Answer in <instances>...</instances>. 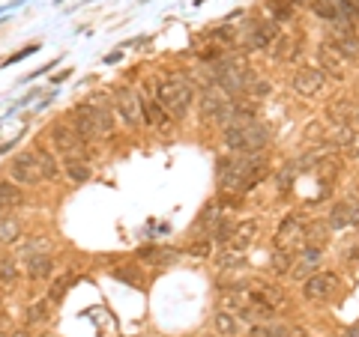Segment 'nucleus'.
Segmentation results:
<instances>
[{
    "instance_id": "f257e3e1",
    "label": "nucleus",
    "mask_w": 359,
    "mask_h": 337,
    "mask_svg": "<svg viewBox=\"0 0 359 337\" xmlns=\"http://www.w3.org/2000/svg\"><path fill=\"white\" fill-rule=\"evenodd\" d=\"M66 123L84 141H96V138L102 141V138H111L114 134V114H111V105L105 102V96H96L84 105H75Z\"/></svg>"
},
{
    "instance_id": "f03ea898",
    "label": "nucleus",
    "mask_w": 359,
    "mask_h": 337,
    "mask_svg": "<svg viewBox=\"0 0 359 337\" xmlns=\"http://www.w3.org/2000/svg\"><path fill=\"white\" fill-rule=\"evenodd\" d=\"M269 138H273L269 129L258 120L224 129V147L231 152H237V156H260V152L269 147Z\"/></svg>"
},
{
    "instance_id": "7ed1b4c3",
    "label": "nucleus",
    "mask_w": 359,
    "mask_h": 337,
    "mask_svg": "<svg viewBox=\"0 0 359 337\" xmlns=\"http://www.w3.org/2000/svg\"><path fill=\"white\" fill-rule=\"evenodd\" d=\"M156 99L168 111L171 120H183L188 108H192V87H188L186 78H165L156 87Z\"/></svg>"
},
{
    "instance_id": "20e7f679",
    "label": "nucleus",
    "mask_w": 359,
    "mask_h": 337,
    "mask_svg": "<svg viewBox=\"0 0 359 337\" xmlns=\"http://www.w3.org/2000/svg\"><path fill=\"white\" fill-rule=\"evenodd\" d=\"M114 105H117V111H120L123 125H129V129H141V125H147L141 93H135L132 87H117L114 90Z\"/></svg>"
},
{
    "instance_id": "39448f33",
    "label": "nucleus",
    "mask_w": 359,
    "mask_h": 337,
    "mask_svg": "<svg viewBox=\"0 0 359 337\" xmlns=\"http://www.w3.org/2000/svg\"><path fill=\"white\" fill-rule=\"evenodd\" d=\"M51 141H54V150L63 156V161H72V159H84V150H87V141L72 129L69 123H54L51 125Z\"/></svg>"
},
{
    "instance_id": "423d86ee",
    "label": "nucleus",
    "mask_w": 359,
    "mask_h": 337,
    "mask_svg": "<svg viewBox=\"0 0 359 337\" xmlns=\"http://www.w3.org/2000/svg\"><path fill=\"white\" fill-rule=\"evenodd\" d=\"M338 287H341L338 275H332V272H314L311 278H305L302 296L309 298V302H329V298L338 293Z\"/></svg>"
},
{
    "instance_id": "0eeeda50",
    "label": "nucleus",
    "mask_w": 359,
    "mask_h": 337,
    "mask_svg": "<svg viewBox=\"0 0 359 337\" xmlns=\"http://www.w3.org/2000/svg\"><path fill=\"white\" fill-rule=\"evenodd\" d=\"M305 233H309V224L302 221V215H287L275 233V242H278L275 248L293 251V245L296 248H305Z\"/></svg>"
},
{
    "instance_id": "6e6552de",
    "label": "nucleus",
    "mask_w": 359,
    "mask_h": 337,
    "mask_svg": "<svg viewBox=\"0 0 359 337\" xmlns=\"http://www.w3.org/2000/svg\"><path fill=\"white\" fill-rule=\"evenodd\" d=\"M9 179H12L15 185H36V182H42V170L36 165L33 152H21V156L12 159V165H9Z\"/></svg>"
},
{
    "instance_id": "1a4fd4ad",
    "label": "nucleus",
    "mask_w": 359,
    "mask_h": 337,
    "mask_svg": "<svg viewBox=\"0 0 359 337\" xmlns=\"http://www.w3.org/2000/svg\"><path fill=\"white\" fill-rule=\"evenodd\" d=\"M329 42L336 45V48L345 54V57L350 60H359V36L353 30V24H345V21H336L332 24V30H329Z\"/></svg>"
},
{
    "instance_id": "9d476101",
    "label": "nucleus",
    "mask_w": 359,
    "mask_h": 337,
    "mask_svg": "<svg viewBox=\"0 0 359 337\" xmlns=\"http://www.w3.org/2000/svg\"><path fill=\"white\" fill-rule=\"evenodd\" d=\"M275 39H278V24L275 21H255V24H249L242 45H246L249 51H264Z\"/></svg>"
},
{
    "instance_id": "9b49d317",
    "label": "nucleus",
    "mask_w": 359,
    "mask_h": 337,
    "mask_svg": "<svg viewBox=\"0 0 359 337\" xmlns=\"http://www.w3.org/2000/svg\"><path fill=\"white\" fill-rule=\"evenodd\" d=\"M323 81H327V75H323V69H314V66H302L293 72V90L305 99L318 96L323 90Z\"/></svg>"
},
{
    "instance_id": "f8f14e48",
    "label": "nucleus",
    "mask_w": 359,
    "mask_h": 337,
    "mask_svg": "<svg viewBox=\"0 0 359 337\" xmlns=\"http://www.w3.org/2000/svg\"><path fill=\"white\" fill-rule=\"evenodd\" d=\"M345 54H341L332 42H320L318 45V63L323 69V75H332V78H345Z\"/></svg>"
},
{
    "instance_id": "ddd939ff",
    "label": "nucleus",
    "mask_w": 359,
    "mask_h": 337,
    "mask_svg": "<svg viewBox=\"0 0 359 337\" xmlns=\"http://www.w3.org/2000/svg\"><path fill=\"white\" fill-rule=\"evenodd\" d=\"M323 260V248H311V245H305V248H300V257L293 260V278H311V272L318 269V263Z\"/></svg>"
},
{
    "instance_id": "4468645a",
    "label": "nucleus",
    "mask_w": 359,
    "mask_h": 337,
    "mask_svg": "<svg viewBox=\"0 0 359 337\" xmlns=\"http://www.w3.org/2000/svg\"><path fill=\"white\" fill-rule=\"evenodd\" d=\"M141 102H144V116H147V125H153V129H162L165 132L168 125H171V116L168 111L159 105V99H153L150 93H144L141 96Z\"/></svg>"
},
{
    "instance_id": "2eb2a0df",
    "label": "nucleus",
    "mask_w": 359,
    "mask_h": 337,
    "mask_svg": "<svg viewBox=\"0 0 359 337\" xmlns=\"http://www.w3.org/2000/svg\"><path fill=\"white\" fill-rule=\"evenodd\" d=\"M359 224V206L356 203H336L329 212V227L332 230H341V227H353Z\"/></svg>"
},
{
    "instance_id": "dca6fc26",
    "label": "nucleus",
    "mask_w": 359,
    "mask_h": 337,
    "mask_svg": "<svg viewBox=\"0 0 359 337\" xmlns=\"http://www.w3.org/2000/svg\"><path fill=\"white\" fill-rule=\"evenodd\" d=\"M255 236H258V221H240L237 227H233V236H231L228 248L237 251V254H242L251 242H255Z\"/></svg>"
},
{
    "instance_id": "f3484780",
    "label": "nucleus",
    "mask_w": 359,
    "mask_h": 337,
    "mask_svg": "<svg viewBox=\"0 0 359 337\" xmlns=\"http://www.w3.org/2000/svg\"><path fill=\"white\" fill-rule=\"evenodd\" d=\"M336 143H338L341 156L356 159V156H359V129H356V125H338Z\"/></svg>"
},
{
    "instance_id": "a211bd4d",
    "label": "nucleus",
    "mask_w": 359,
    "mask_h": 337,
    "mask_svg": "<svg viewBox=\"0 0 359 337\" xmlns=\"http://www.w3.org/2000/svg\"><path fill=\"white\" fill-rule=\"evenodd\" d=\"M21 200H24V194L12 179L0 182V215H12V209L21 206Z\"/></svg>"
},
{
    "instance_id": "6ab92c4d",
    "label": "nucleus",
    "mask_w": 359,
    "mask_h": 337,
    "mask_svg": "<svg viewBox=\"0 0 359 337\" xmlns=\"http://www.w3.org/2000/svg\"><path fill=\"white\" fill-rule=\"evenodd\" d=\"M33 156H36V165H39V170H42V179H57L60 176V165H57V159H54V152L48 147H36Z\"/></svg>"
},
{
    "instance_id": "aec40b11",
    "label": "nucleus",
    "mask_w": 359,
    "mask_h": 337,
    "mask_svg": "<svg viewBox=\"0 0 359 337\" xmlns=\"http://www.w3.org/2000/svg\"><path fill=\"white\" fill-rule=\"evenodd\" d=\"M51 272H54L51 254H33V257H27V275L30 278H48Z\"/></svg>"
},
{
    "instance_id": "412c9836",
    "label": "nucleus",
    "mask_w": 359,
    "mask_h": 337,
    "mask_svg": "<svg viewBox=\"0 0 359 337\" xmlns=\"http://www.w3.org/2000/svg\"><path fill=\"white\" fill-rule=\"evenodd\" d=\"M213 325H215V331H219L222 337H237L240 334V320H237V314L233 311H219Z\"/></svg>"
},
{
    "instance_id": "4be33fe9",
    "label": "nucleus",
    "mask_w": 359,
    "mask_h": 337,
    "mask_svg": "<svg viewBox=\"0 0 359 337\" xmlns=\"http://www.w3.org/2000/svg\"><path fill=\"white\" fill-rule=\"evenodd\" d=\"M293 260H296V254H293V251H287V248H275V251H273V257H269V269H273L275 275H287V272L293 269Z\"/></svg>"
},
{
    "instance_id": "5701e85b",
    "label": "nucleus",
    "mask_w": 359,
    "mask_h": 337,
    "mask_svg": "<svg viewBox=\"0 0 359 337\" xmlns=\"http://www.w3.org/2000/svg\"><path fill=\"white\" fill-rule=\"evenodd\" d=\"M63 170L72 182H87L93 176V167L87 165V159H72V161H63Z\"/></svg>"
},
{
    "instance_id": "b1692460",
    "label": "nucleus",
    "mask_w": 359,
    "mask_h": 337,
    "mask_svg": "<svg viewBox=\"0 0 359 337\" xmlns=\"http://www.w3.org/2000/svg\"><path fill=\"white\" fill-rule=\"evenodd\" d=\"M311 12L318 15V18H327V21H341V9L336 0H311Z\"/></svg>"
},
{
    "instance_id": "393cba45",
    "label": "nucleus",
    "mask_w": 359,
    "mask_h": 337,
    "mask_svg": "<svg viewBox=\"0 0 359 337\" xmlns=\"http://www.w3.org/2000/svg\"><path fill=\"white\" fill-rule=\"evenodd\" d=\"M21 233V224H18L15 215H0V242L3 245H12Z\"/></svg>"
},
{
    "instance_id": "a878e982",
    "label": "nucleus",
    "mask_w": 359,
    "mask_h": 337,
    "mask_svg": "<svg viewBox=\"0 0 359 337\" xmlns=\"http://www.w3.org/2000/svg\"><path fill=\"white\" fill-rule=\"evenodd\" d=\"M273 60H293V39L291 36H278L273 42V51H269Z\"/></svg>"
},
{
    "instance_id": "bb28decb",
    "label": "nucleus",
    "mask_w": 359,
    "mask_h": 337,
    "mask_svg": "<svg viewBox=\"0 0 359 337\" xmlns=\"http://www.w3.org/2000/svg\"><path fill=\"white\" fill-rule=\"evenodd\" d=\"M233 221H228V218H222L219 224H215V230L210 233V239L215 242V245H222V248H228V242H231V236H233Z\"/></svg>"
},
{
    "instance_id": "cd10ccee",
    "label": "nucleus",
    "mask_w": 359,
    "mask_h": 337,
    "mask_svg": "<svg viewBox=\"0 0 359 337\" xmlns=\"http://www.w3.org/2000/svg\"><path fill=\"white\" fill-rule=\"evenodd\" d=\"M291 329H284V325H273V323H258L249 329V337H284Z\"/></svg>"
},
{
    "instance_id": "c85d7f7f",
    "label": "nucleus",
    "mask_w": 359,
    "mask_h": 337,
    "mask_svg": "<svg viewBox=\"0 0 359 337\" xmlns=\"http://www.w3.org/2000/svg\"><path fill=\"white\" fill-rule=\"evenodd\" d=\"M269 15L275 18V24L278 21H291L293 3H291V0H269Z\"/></svg>"
},
{
    "instance_id": "c756f323",
    "label": "nucleus",
    "mask_w": 359,
    "mask_h": 337,
    "mask_svg": "<svg viewBox=\"0 0 359 337\" xmlns=\"http://www.w3.org/2000/svg\"><path fill=\"white\" fill-rule=\"evenodd\" d=\"M48 302H33L30 307H27V323L30 325H42V323H48Z\"/></svg>"
},
{
    "instance_id": "7c9ffc66",
    "label": "nucleus",
    "mask_w": 359,
    "mask_h": 337,
    "mask_svg": "<svg viewBox=\"0 0 359 337\" xmlns=\"http://www.w3.org/2000/svg\"><path fill=\"white\" fill-rule=\"evenodd\" d=\"M240 263H242V257H240V254L228 248V251H222V254H219V260H215V266H219L222 272H231V269H237Z\"/></svg>"
},
{
    "instance_id": "2f4dec72",
    "label": "nucleus",
    "mask_w": 359,
    "mask_h": 337,
    "mask_svg": "<svg viewBox=\"0 0 359 337\" xmlns=\"http://www.w3.org/2000/svg\"><path fill=\"white\" fill-rule=\"evenodd\" d=\"M258 293L260 296H264V302H269V305H282L284 302V293H282V287H273V284H264V287H260L258 289Z\"/></svg>"
},
{
    "instance_id": "473e14b6",
    "label": "nucleus",
    "mask_w": 359,
    "mask_h": 337,
    "mask_svg": "<svg viewBox=\"0 0 359 337\" xmlns=\"http://www.w3.org/2000/svg\"><path fill=\"white\" fill-rule=\"evenodd\" d=\"M210 251H213V239L210 236H204V239H195V245L188 248V254L197 260H204V257H210Z\"/></svg>"
},
{
    "instance_id": "72a5a7b5",
    "label": "nucleus",
    "mask_w": 359,
    "mask_h": 337,
    "mask_svg": "<svg viewBox=\"0 0 359 337\" xmlns=\"http://www.w3.org/2000/svg\"><path fill=\"white\" fill-rule=\"evenodd\" d=\"M293 176H296V165H287L282 170H275V185L282 188V191H287V188H291V179Z\"/></svg>"
},
{
    "instance_id": "f704fd0d",
    "label": "nucleus",
    "mask_w": 359,
    "mask_h": 337,
    "mask_svg": "<svg viewBox=\"0 0 359 337\" xmlns=\"http://www.w3.org/2000/svg\"><path fill=\"white\" fill-rule=\"evenodd\" d=\"M69 284H72V278H69V275H66V278H60V280H54V284H51V293H48L51 302H60V298L66 296Z\"/></svg>"
},
{
    "instance_id": "c9c22d12",
    "label": "nucleus",
    "mask_w": 359,
    "mask_h": 337,
    "mask_svg": "<svg viewBox=\"0 0 359 337\" xmlns=\"http://www.w3.org/2000/svg\"><path fill=\"white\" fill-rule=\"evenodd\" d=\"M15 275H18V269L12 266V263L0 260V278H3V280H15Z\"/></svg>"
},
{
    "instance_id": "e433bc0d",
    "label": "nucleus",
    "mask_w": 359,
    "mask_h": 337,
    "mask_svg": "<svg viewBox=\"0 0 359 337\" xmlns=\"http://www.w3.org/2000/svg\"><path fill=\"white\" fill-rule=\"evenodd\" d=\"M30 51H36V45H27V48H21V51H18V54H12V57H9V60L3 63V66H12V63H18V60H24V57H27V54H30Z\"/></svg>"
},
{
    "instance_id": "4c0bfd02",
    "label": "nucleus",
    "mask_w": 359,
    "mask_h": 337,
    "mask_svg": "<svg viewBox=\"0 0 359 337\" xmlns=\"http://www.w3.org/2000/svg\"><path fill=\"white\" fill-rule=\"evenodd\" d=\"M345 337H359V323H356V325H350V329L345 331Z\"/></svg>"
},
{
    "instance_id": "58836bf2",
    "label": "nucleus",
    "mask_w": 359,
    "mask_h": 337,
    "mask_svg": "<svg viewBox=\"0 0 359 337\" xmlns=\"http://www.w3.org/2000/svg\"><path fill=\"white\" fill-rule=\"evenodd\" d=\"M284 337H305V331L302 329H293V331H287Z\"/></svg>"
},
{
    "instance_id": "ea45409f",
    "label": "nucleus",
    "mask_w": 359,
    "mask_h": 337,
    "mask_svg": "<svg viewBox=\"0 0 359 337\" xmlns=\"http://www.w3.org/2000/svg\"><path fill=\"white\" fill-rule=\"evenodd\" d=\"M9 337H30V334H27V331H12Z\"/></svg>"
}]
</instances>
